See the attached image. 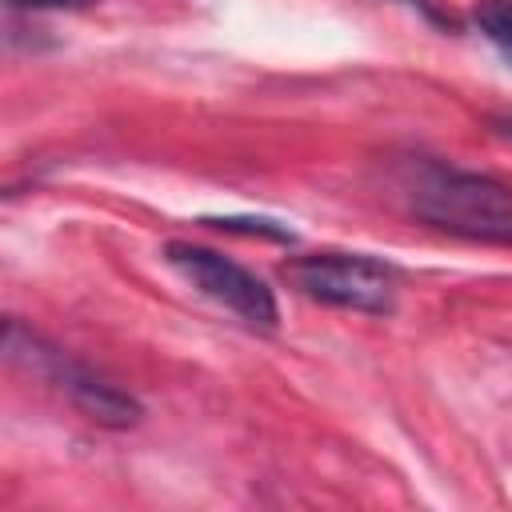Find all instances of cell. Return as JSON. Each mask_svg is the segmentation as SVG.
<instances>
[{
  "label": "cell",
  "instance_id": "cell-1",
  "mask_svg": "<svg viewBox=\"0 0 512 512\" xmlns=\"http://www.w3.org/2000/svg\"><path fill=\"white\" fill-rule=\"evenodd\" d=\"M412 204L424 220L456 232H504L512 220V188L444 164H416L412 168Z\"/></svg>",
  "mask_w": 512,
  "mask_h": 512
},
{
  "label": "cell",
  "instance_id": "cell-2",
  "mask_svg": "<svg viewBox=\"0 0 512 512\" xmlns=\"http://www.w3.org/2000/svg\"><path fill=\"white\" fill-rule=\"evenodd\" d=\"M280 276L308 300L384 316L396 304V272L364 252H312L280 268Z\"/></svg>",
  "mask_w": 512,
  "mask_h": 512
},
{
  "label": "cell",
  "instance_id": "cell-3",
  "mask_svg": "<svg viewBox=\"0 0 512 512\" xmlns=\"http://www.w3.org/2000/svg\"><path fill=\"white\" fill-rule=\"evenodd\" d=\"M164 260L180 272V280H188L200 296L216 300L220 308L236 312L244 324H252V328H276L280 308H276L272 288L256 272H248L244 264H236L232 256H224L216 248H204V244L172 240L164 248Z\"/></svg>",
  "mask_w": 512,
  "mask_h": 512
},
{
  "label": "cell",
  "instance_id": "cell-4",
  "mask_svg": "<svg viewBox=\"0 0 512 512\" xmlns=\"http://www.w3.org/2000/svg\"><path fill=\"white\" fill-rule=\"evenodd\" d=\"M4 348H8V356H12L16 364H28L32 372L56 380V384L68 392V400H72L88 420H96V424H104V428H128V424L140 420V404H136L128 392H120L116 384L100 380L96 372L72 364L60 348H48L40 336L24 332L16 320H8Z\"/></svg>",
  "mask_w": 512,
  "mask_h": 512
},
{
  "label": "cell",
  "instance_id": "cell-5",
  "mask_svg": "<svg viewBox=\"0 0 512 512\" xmlns=\"http://www.w3.org/2000/svg\"><path fill=\"white\" fill-rule=\"evenodd\" d=\"M472 20L484 32V40L512 64V0H480L472 8Z\"/></svg>",
  "mask_w": 512,
  "mask_h": 512
},
{
  "label": "cell",
  "instance_id": "cell-6",
  "mask_svg": "<svg viewBox=\"0 0 512 512\" xmlns=\"http://www.w3.org/2000/svg\"><path fill=\"white\" fill-rule=\"evenodd\" d=\"M212 228H228V232H256V236H272V240H292V232L276 220H264V216H220V220H204Z\"/></svg>",
  "mask_w": 512,
  "mask_h": 512
},
{
  "label": "cell",
  "instance_id": "cell-7",
  "mask_svg": "<svg viewBox=\"0 0 512 512\" xmlns=\"http://www.w3.org/2000/svg\"><path fill=\"white\" fill-rule=\"evenodd\" d=\"M12 8H84L92 0H8Z\"/></svg>",
  "mask_w": 512,
  "mask_h": 512
},
{
  "label": "cell",
  "instance_id": "cell-8",
  "mask_svg": "<svg viewBox=\"0 0 512 512\" xmlns=\"http://www.w3.org/2000/svg\"><path fill=\"white\" fill-rule=\"evenodd\" d=\"M492 128H496V132H504V136H512V116H496V120H492Z\"/></svg>",
  "mask_w": 512,
  "mask_h": 512
}]
</instances>
